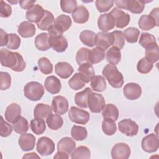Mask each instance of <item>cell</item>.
Listing matches in <instances>:
<instances>
[{"instance_id": "cell-1", "label": "cell", "mask_w": 159, "mask_h": 159, "mask_svg": "<svg viewBox=\"0 0 159 159\" xmlns=\"http://www.w3.org/2000/svg\"><path fill=\"white\" fill-rule=\"evenodd\" d=\"M0 61L3 66L9 68L17 72L22 71L26 66V63L19 53L11 52L6 48L1 49Z\"/></svg>"}, {"instance_id": "cell-2", "label": "cell", "mask_w": 159, "mask_h": 159, "mask_svg": "<svg viewBox=\"0 0 159 159\" xmlns=\"http://www.w3.org/2000/svg\"><path fill=\"white\" fill-rule=\"evenodd\" d=\"M102 74L113 88H120L122 86L124 77L116 65L112 64L106 65L102 70Z\"/></svg>"}, {"instance_id": "cell-3", "label": "cell", "mask_w": 159, "mask_h": 159, "mask_svg": "<svg viewBox=\"0 0 159 159\" xmlns=\"http://www.w3.org/2000/svg\"><path fill=\"white\" fill-rule=\"evenodd\" d=\"M24 94L26 98L32 101L40 100L44 94V88L40 83L30 81L24 88Z\"/></svg>"}, {"instance_id": "cell-4", "label": "cell", "mask_w": 159, "mask_h": 159, "mask_svg": "<svg viewBox=\"0 0 159 159\" xmlns=\"http://www.w3.org/2000/svg\"><path fill=\"white\" fill-rule=\"evenodd\" d=\"M71 24V19L68 16L61 14L55 19L53 25L48 30V34L63 35L64 32L70 29Z\"/></svg>"}, {"instance_id": "cell-5", "label": "cell", "mask_w": 159, "mask_h": 159, "mask_svg": "<svg viewBox=\"0 0 159 159\" xmlns=\"http://www.w3.org/2000/svg\"><path fill=\"white\" fill-rule=\"evenodd\" d=\"M88 107L93 113H99L104 109L106 102L104 97L98 93H91L88 98Z\"/></svg>"}, {"instance_id": "cell-6", "label": "cell", "mask_w": 159, "mask_h": 159, "mask_svg": "<svg viewBox=\"0 0 159 159\" xmlns=\"http://www.w3.org/2000/svg\"><path fill=\"white\" fill-rule=\"evenodd\" d=\"M68 117L71 121L78 124L84 125L88 122L90 115L86 111L75 106H72L70 109Z\"/></svg>"}, {"instance_id": "cell-7", "label": "cell", "mask_w": 159, "mask_h": 159, "mask_svg": "<svg viewBox=\"0 0 159 159\" xmlns=\"http://www.w3.org/2000/svg\"><path fill=\"white\" fill-rule=\"evenodd\" d=\"M55 143L53 141L47 137H40L37 142L36 149L42 156L51 155L55 150Z\"/></svg>"}, {"instance_id": "cell-8", "label": "cell", "mask_w": 159, "mask_h": 159, "mask_svg": "<svg viewBox=\"0 0 159 159\" xmlns=\"http://www.w3.org/2000/svg\"><path fill=\"white\" fill-rule=\"evenodd\" d=\"M119 131L127 136L136 135L139 131V125L130 119H125L118 123Z\"/></svg>"}, {"instance_id": "cell-9", "label": "cell", "mask_w": 159, "mask_h": 159, "mask_svg": "<svg viewBox=\"0 0 159 159\" xmlns=\"http://www.w3.org/2000/svg\"><path fill=\"white\" fill-rule=\"evenodd\" d=\"M48 41L50 47L59 53L65 52L68 47V42L63 35L48 34Z\"/></svg>"}, {"instance_id": "cell-10", "label": "cell", "mask_w": 159, "mask_h": 159, "mask_svg": "<svg viewBox=\"0 0 159 159\" xmlns=\"http://www.w3.org/2000/svg\"><path fill=\"white\" fill-rule=\"evenodd\" d=\"M113 43V36L112 32H99L96 34L94 45L106 51Z\"/></svg>"}, {"instance_id": "cell-11", "label": "cell", "mask_w": 159, "mask_h": 159, "mask_svg": "<svg viewBox=\"0 0 159 159\" xmlns=\"http://www.w3.org/2000/svg\"><path fill=\"white\" fill-rule=\"evenodd\" d=\"M141 146L142 149L148 153L156 152L159 147V140L158 135L150 134L142 139Z\"/></svg>"}, {"instance_id": "cell-12", "label": "cell", "mask_w": 159, "mask_h": 159, "mask_svg": "<svg viewBox=\"0 0 159 159\" xmlns=\"http://www.w3.org/2000/svg\"><path fill=\"white\" fill-rule=\"evenodd\" d=\"M109 13L113 16L117 28L122 29L129 24L130 17L128 13L117 7H114Z\"/></svg>"}, {"instance_id": "cell-13", "label": "cell", "mask_w": 159, "mask_h": 159, "mask_svg": "<svg viewBox=\"0 0 159 159\" xmlns=\"http://www.w3.org/2000/svg\"><path fill=\"white\" fill-rule=\"evenodd\" d=\"M130 155V148L125 143L114 145L111 150V157L114 159H127Z\"/></svg>"}, {"instance_id": "cell-14", "label": "cell", "mask_w": 159, "mask_h": 159, "mask_svg": "<svg viewBox=\"0 0 159 159\" xmlns=\"http://www.w3.org/2000/svg\"><path fill=\"white\" fill-rule=\"evenodd\" d=\"M69 104L66 98L62 96H55L52 102V108L55 113L58 115L65 114L68 109Z\"/></svg>"}, {"instance_id": "cell-15", "label": "cell", "mask_w": 159, "mask_h": 159, "mask_svg": "<svg viewBox=\"0 0 159 159\" xmlns=\"http://www.w3.org/2000/svg\"><path fill=\"white\" fill-rule=\"evenodd\" d=\"M123 93L125 97L129 100H135L142 94L141 86L135 83H129L124 86Z\"/></svg>"}, {"instance_id": "cell-16", "label": "cell", "mask_w": 159, "mask_h": 159, "mask_svg": "<svg viewBox=\"0 0 159 159\" xmlns=\"http://www.w3.org/2000/svg\"><path fill=\"white\" fill-rule=\"evenodd\" d=\"M116 22L113 16L110 13L101 14L98 19V26L99 30L107 32L114 28Z\"/></svg>"}, {"instance_id": "cell-17", "label": "cell", "mask_w": 159, "mask_h": 159, "mask_svg": "<svg viewBox=\"0 0 159 159\" xmlns=\"http://www.w3.org/2000/svg\"><path fill=\"white\" fill-rule=\"evenodd\" d=\"M45 10L39 4H34L30 8H29L26 13V19L31 22L37 23L43 17L45 14Z\"/></svg>"}, {"instance_id": "cell-18", "label": "cell", "mask_w": 159, "mask_h": 159, "mask_svg": "<svg viewBox=\"0 0 159 159\" xmlns=\"http://www.w3.org/2000/svg\"><path fill=\"white\" fill-rule=\"evenodd\" d=\"M19 145L22 150L27 152L34 149L35 144V138L30 134H22L18 140Z\"/></svg>"}, {"instance_id": "cell-19", "label": "cell", "mask_w": 159, "mask_h": 159, "mask_svg": "<svg viewBox=\"0 0 159 159\" xmlns=\"http://www.w3.org/2000/svg\"><path fill=\"white\" fill-rule=\"evenodd\" d=\"M21 107L17 103H12L8 106L5 111V119L10 123H14L20 116Z\"/></svg>"}, {"instance_id": "cell-20", "label": "cell", "mask_w": 159, "mask_h": 159, "mask_svg": "<svg viewBox=\"0 0 159 159\" xmlns=\"http://www.w3.org/2000/svg\"><path fill=\"white\" fill-rule=\"evenodd\" d=\"M76 148V143L70 137H65L60 140L57 144L58 152L65 153L67 155L71 154L72 152Z\"/></svg>"}, {"instance_id": "cell-21", "label": "cell", "mask_w": 159, "mask_h": 159, "mask_svg": "<svg viewBox=\"0 0 159 159\" xmlns=\"http://www.w3.org/2000/svg\"><path fill=\"white\" fill-rule=\"evenodd\" d=\"M73 68L68 62L60 61L57 63L55 66L56 74L61 78L66 79L69 78L73 73Z\"/></svg>"}, {"instance_id": "cell-22", "label": "cell", "mask_w": 159, "mask_h": 159, "mask_svg": "<svg viewBox=\"0 0 159 159\" xmlns=\"http://www.w3.org/2000/svg\"><path fill=\"white\" fill-rule=\"evenodd\" d=\"M44 84L47 91L52 94L58 93L61 88V84L60 80L53 75L46 78Z\"/></svg>"}, {"instance_id": "cell-23", "label": "cell", "mask_w": 159, "mask_h": 159, "mask_svg": "<svg viewBox=\"0 0 159 159\" xmlns=\"http://www.w3.org/2000/svg\"><path fill=\"white\" fill-rule=\"evenodd\" d=\"M72 17L75 22L78 24L86 23L89 17V14L87 8L83 6H77L75 10L72 12Z\"/></svg>"}, {"instance_id": "cell-24", "label": "cell", "mask_w": 159, "mask_h": 159, "mask_svg": "<svg viewBox=\"0 0 159 159\" xmlns=\"http://www.w3.org/2000/svg\"><path fill=\"white\" fill-rule=\"evenodd\" d=\"M159 22H157L152 16L142 15L138 22L139 28L143 30H149L155 27H158Z\"/></svg>"}, {"instance_id": "cell-25", "label": "cell", "mask_w": 159, "mask_h": 159, "mask_svg": "<svg viewBox=\"0 0 159 159\" xmlns=\"http://www.w3.org/2000/svg\"><path fill=\"white\" fill-rule=\"evenodd\" d=\"M35 27L33 24L28 21H23L18 26L17 32L22 37L29 38L35 35Z\"/></svg>"}, {"instance_id": "cell-26", "label": "cell", "mask_w": 159, "mask_h": 159, "mask_svg": "<svg viewBox=\"0 0 159 159\" xmlns=\"http://www.w3.org/2000/svg\"><path fill=\"white\" fill-rule=\"evenodd\" d=\"M78 70L86 83H89L95 75L94 68L89 63H82L79 66Z\"/></svg>"}, {"instance_id": "cell-27", "label": "cell", "mask_w": 159, "mask_h": 159, "mask_svg": "<svg viewBox=\"0 0 159 159\" xmlns=\"http://www.w3.org/2000/svg\"><path fill=\"white\" fill-rule=\"evenodd\" d=\"M51 114H52V108L49 105L43 103L37 104L34 110V118L47 119Z\"/></svg>"}, {"instance_id": "cell-28", "label": "cell", "mask_w": 159, "mask_h": 159, "mask_svg": "<svg viewBox=\"0 0 159 159\" xmlns=\"http://www.w3.org/2000/svg\"><path fill=\"white\" fill-rule=\"evenodd\" d=\"M55 18L53 14L45 10V14L41 20L37 23V27L42 30H48L53 24Z\"/></svg>"}, {"instance_id": "cell-29", "label": "cell", "mask_w": 159, "mask_h": 159, "mask_svg": "<svg viewBox=\"0 0 159 159\" xmlns=\"http://www.w3.org/2000/svg\"><path fill=\"white\" fill-rule=\"evenodd\" d=\"M36 48L40 51H47L50 48L48 41V34L47 33H41L37 35L34 40Z\"/></svg>"}, {"instance_id": "cell-30", "label": "cell", "mask_w": 159, "mask_h": 159, "mask_svg": "<svg viewBox=\"0 0 159 159\" xmlns=\"http://www.w3.org/2000/svg\"><path fill=\"white\" fill-rule=\"evenodd\" d=\"M91 93H92V89L89 87L86 88L82 91L77 93L75 96L76 104L80 107L86 108L88 107V98Z\"/></svg>"}, {"instance_id": "cell-31", "label": "cell", "mask_w": 159, "mask_h": 159, "mask_svg": "<svg viewBox=\"0 0 159 159\" xmlns=\"http://www.w3.org/2000/svg\"><path fill=\"white\" fill-rule=\"evenodd\" d=\"M105 55V51L99 47L89 50L88 63L91 64H97L104 59Z\"/></svg>"}, {"instance_id": "cell-32", "label": "cell", "mask_w": 159, "mask_h": 159, "mask_svg": "<svg viewBox=\"0 0 159 159\" xmlns=\"http://www.w3.org/2000/svg\"><path fill=\"white\" fill-rule=\"evenodd\" d=\"M152 63L157 62L159 59V48L157 43H153L145 48V57Z\"/></svg>"}, {"instance_id": "cell-33", "label": "cell", "mask_w": 159, "mask_h": 159, "mask_svg": "<svg viewBox=\"0 0 159 159\" xmlns=\"http://www.w3.org/2000/svg\"><path fill=\"white\" fill-rule=\"evenodd\" d=\"M48 127L53 130H57L61 128L63 124V120L60 115L51 114L46 119Z\"/></svg>"}, {"instance_id": "cell-34", "label": "cell", "mask_w": 159, "mask_h": 159, "mask_svg": "<svg viewBox=\"0 0 159 159\" xmlns=\"http://www.w3.org/2000/svg\"><path fill=\"white\" fill-rule=\"evenodd\" d=\"M106 60L107 62L112 65H117L120 61V50L116 47H111L106 53Z\"/></svg>"}, {"instance_id": "cell-35", "label": "cell", "mask_w": 159, "mask_h": 159, "mask_svg": "<svg viewBox=\"0 0 159 159\" xmlns=\"http://www.w3.org/2000/svg\"><path fill=\"white\" fill-rule=\"evenodd\" d=\"M91 87L97 92H102L106 88V82L104 78L101 75H94L91 80Z\"/></svg>"}, {"instance_id": "cell-36", "label": "cell", "mask_w": 159, "mask_h": 159, "mask_svg": "<svg viewBox=\"0 0 159 159\" xmlns=\"http://www.w3.org/2000/svg\"><path fill=\"white\" fill-rule=\"evenodd\" d=\"M102 116L104 118L111 119L114 121L117 120L119 117V111L117 107L112 104H107L102 109Z\"/></svg>"}, {"instance_id": "cell-37", "label": "cell", "mask_w": 159, "mask_h": 159, "mask_svg": "<svg viewBox=\"0 0 159 159\" xmlns=\"http://www.w3.org/2000/svg\"><path fill=\"white\" fill-rule=\"evenodd\" d=\"M145 7V3L143 1L127 0L126 9L133 14H140Z\"/></svg>"}, {"instance_id": "cell-38", "label": "cell", "mask_w": 159, "mask_h": 159, "mask_svg": "<svg viewBox=\"0 0 159 159\" xmlns=\"http://www.w3.org/2000/svg\"><path fill=\"white\" fill-rule=\"evenodd\" d=\"M96 34L89 30L82 31L80 35V39L81 42L89 47H93L94 45V39Z\"/></svg>"}, {"instance_id": "cell-39", "label": "cell", "mask_w": 159, "mask_h": 159, "mask_svg": "<svg viewBox=\"0 0 159 159\" xmlns=\"http://www.w3.org/2000/svg\"><path fill=\"white\" fill-rule=\"evenodd\" d=\"M86 83L84 82L81 75L80 73H76L69 80V86L73 90H79L84 87Z\"/></svg>"}, {"instance_id": "cell-40", "label": "cell", "mask_w": 159, "mask_h": 159, "mask_svg": "<svg viewBox=\"0 0 159 159\" xmlns=\"http://www.w3.org/2000/svg\"><path fill=\"white\" fill-rule=\"evenodd\" d=\"M12 127L16 133L22 134L28 131L29 124L27 120L20 116V117L12 124Z\"/></svg>"}, {"instance_id": "cell-41", "label": "cell", "mask_w": 159, "mask_h": 159, "mask_svg": "<svg viewBox=\"0 0 159 159\" xmlns=\"http://www.w3.org/2000/svg\"><path fill=\"white\" fill-rule=\"evenodd\" d=\"M71 135L75 140L81 141L87 137L88 132L85 127L75 125L71 129Z\"/></svg>"}, {"instance_id": "cell-42", "label": "cell", "mask_w": 159, "mask_h": 159, "mask_svg": "<svg viewBox=\"0 0 159 159\" xmlns=\"http://www.w3.org/2000/svg\"><path fill=\"white\" fill-rule=\"evenodd\" d=\"M30 129L34 134L40 135L46 129L45 122L43 119L34 118L30 121Z\"/></svg>"}, {"instance_id": "cell-43", "label": "cell", "mask_w": 159, "mask_h": 159, "mask_svg": "<svg viewBox=\"0 0 159 159\" xmlns=\"http://www.w3.org/2000/svg\"><path fill=\"white\" fill-rule=\"evenodd\" d=\"M124 36L128 43H135L139 39L140 30L135 27H128L124 31Z\"/></svg>"}, {"instance_id": "cell-44", "label": "cell", "mask_w": 159, "mask_h": 159, "mask_svg": "<svg viewBox=\"0 0 159 159\" xmlns=\"http://www.w3.org/2000/svg\"><path fill=\"white\" fill-rule=\"evenodd\" d=\"M102 129L104 134L107 135H114L117 130L115 121L111 119L104 118L102 122Z\"/></svg>"}, {"instance_id": "cell-45", "label": "cell", "mask_w": 159, "mask_h": 159, "mask_svg": "<svg viewBox=\"0 0 159 159\" xmlns=\"http://www.w3.org/2000/svg\"><path fill=\"white\" fill-rule=\"evenodd\" d=\"M91 152L89 149L86 146H80L75 148L71 154V158H89Z\"/></svg>"}, {"instance_id": "cell-46", "label": "cell", "mask_w": 159, "mask_h": 159, "mask_svg": "<svg viewBox=\"0 0 159 159\" xmlns=\"http://www.w3.org/2000/svg\"><path fill=\"white\" fill-rule=\"evenodd\" d=\"M38 66L40 71L45 74L48 75L53 71V65L47 57H42L38 60Z\"/></svg>"}, {"instance_id": "cell-47", "label": "cell", "mask_w": 159, "mask_h": 159, "mask_svg": "<svg viewBox=\"0 0 159 159\" xmlns=\"http://www.w3.org/2000/svg\"><path fill=\"white\" fill-rule=\"evenodd\" d=\"M153 68V63L148 61L145 57L141 58L137 63V71L142 74L148 73Z\"/></svg>"}, {"instance_id": "cell-48", "label": "cell", "mask_w": 159, "mask_h": 159, "mask_svg": "<svg viewBox=\"0 0 159 159\" xmlns=\"http://www.w3.org/2000/svg\"><path fill=\"white\" fill-rule=\"evenodd\" d=\"M113 36L112 45L119 49H122L125 45V38L121 30H114L112 32Z\"/></svg>"}, {"instance_id": "cell-49", "label": "cell", "mask_w": 159, "mask_h": 159, "mask_svg": "<svg viewBox=\"0 0 159 159\" xmlns=\"http://www.w3.org/2000/svg\"><path fill=\"white\" fill-rule=\"evenodd\" d=\"M155 43H157L156 39L152 34L147 32H143L141 34L139 39V43L143 48H146L150 45Z\"/></svg>"}, {"instance_id": "cell-50", "label": "cell", "mask_w": 159, "mask_h": 159, "mask_svg": "<svg viewBox=\"0 0 159 159\" xmlns=\"http://www.w3.org/2000/svg\"><path fill=\"white\" fill-rule=\"evenodd\" d=\"M20 45V39L16 34L11 33L8 34V41L7 48L11 50H16L19 48Z\"/></svg>"}, {"instance_id": "cell-51", "label": "cell", "mask_w": 159, "mask_h": 159, "mask_svg": "<svg viewBox=\"0 0 159 159\" xmlns=\"http://www.w3.org/2000/svg\"><path fill=\"white\" fill-rule=\"evenodd\" d=\"M60 7L63 12L71 13L77 7V2L75 0H61L60 1Z\"/></svg>"}, {"instance_id": "cell-52", "label": "cell", "mask_w": 159, "mask_h": 159, "mask_svg": "<svg viewBox=\"0 0 159 159\" xmlns=\"http://www.w3.org/2000/svg\"><path fill=\"white\" fill-rule=\"evenodd\" d=\"M89 49L84 47L81 48L76 53V63L80 65L84 63H88Z\"/></svg>"}, {"instance_id": "cell-53", "label": "cell", "mask_w": 159, "mask_h": 159, "mask_svg": "<svg viewBox=\"0 0 159 159\" xmlns=\"http://www.w3.org/2000/svg\"><path fill=\"white\" fill-rule=\"evenodd\" d=\"M114 1L112 0H97L95 1V4L97 9L100 12L108 11L112 6Z\"/></svg>"}, {"instance_id": "cell-54", "label": "cell", "mask_w": 159, "mask_h": 159, "mask_svg": "<svg viewBox=\"0 0 159 159\" xmlns=\"http://www.w3.org/2000/svg\"><path fill=\"white\" fill-rule=\"evenodd\" d=\"M13 127L9 124L5 122L3 117H1L0 124V135L2 137H6L10 135L12 132Z\"/></svg>"}, {"instance_id": "cell-55", "label": "cell", "mask_w": 159, "mask_h": 159, "mask_svg": "<svg viewBox=\"0 0 159 159\" xmlns=\"http://www.w3.org/2000/svg\"><path fill=\"white\" fill-rule=\"evenodd\" d=\"M1 90H6L11 86V77L7 72L1 71Z\"/></svg>"}, {"instance_id": "cell-56", "label": "cell", "mask_w": 159, "mask_h": 159, "mask_svg": "<svg viewBox=\"0 0 159 159\" xmlns=\"http://www.w3.org/2000/svg\"><path fill=\"white\" fill-rule=\"evenodd\" d=\"M11 6L1 0L0 1V16L1 17H8L11 15Z\"/></svg>"}, {"instance_id": "cell-57", "label": "cell", "mask_w": 159, "mask_h": 159, "mask_svg": "<svg viewBox=\"0 0 159 159\" xmlns=\"http://www.w3.org/2000/svg\"><path fill=\"white\" fill-rule=\"evenodd\" d=\"M36 1H20L19 5L24 9H29L33 6Z\"/></svg>"}, {"instance_id": "cell-58", "label": "cell", "mask_w": 159, "mask_h": 159, "mask_svg": "<svg viewBox=\"0 0 159 159\" xmlns=\"http://www.w3.org/2000/svg\"><path fill=\"white\" fill-rule=\"evenodd\" d=\"M8 41V34L1 29V46H6Z\"/></svg>"}, {"instance_id": "cell-59", "label": "cell", "mask_w": 159, "mask_h": 159, "mask_svg": "<svg viewBox=\"0 0 159 159\" xmlns=\"http://www.w3.org/2000/svg\"><path fill=\"white\" fill-rule=\"evenodd\" d=\"M114 2L116 4V6H117V8L119 9H126V3L127 0H119V1H114Z\"/></svg>"}, {"instance_id": "cell-60", "label": "cell", "mask_w": 159, "mask_h": 159, "mask_svg": "<svg viewBox=\"0 0 159 159\" xmlns=\"http://www.w3.org/2000/svg\"><path fill=\"white\" fill-rule=\"evenodd\" d=\"M158 14H159V9L158 7H156L152 9V11L150 13V15L152 16L157 22H159Z\"/></svg>"}, {"instance_id": "cell-61", "label": "cell", "mask_w": 159, "mask_h": 159, "mask_svg": "<svg viewBox=\"0 0 159 159\" xmlns=\"http://www.w3.org/2000/svg\"><path fill=\"white\" fill-rule=\"evenodd\" d=\"M54 158H69V155L63 153V152H58L56 155L53 157Z\"/></svg>"}, {"instance_id": "cell-62", "label": "cell", "mask_w": 159, "mask_h": 159, "mask_svg": "<svg viewBox=\"0 0 159 159\" xmlns=\"http://www.w3.org/2000/svg\"><path fill=\"white\" fill-rule=\"evenodd\" d=\"M40 158V157L37 155L35 152H32L30 153H26L22 157V158Z\"/></svg>"}]
</instances>
